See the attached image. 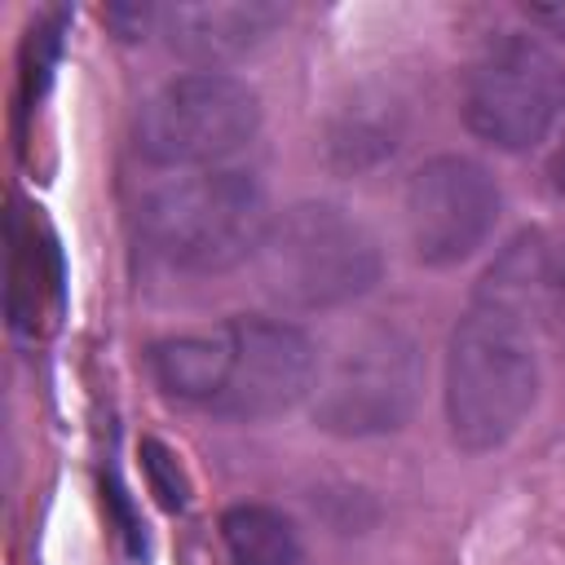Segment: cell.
<instances>
[{"mask_svg": "<svg viewBox=\"0 0 565 565\" xmlns=\"http://www.w3.org/2000/svg\"><path fill=\"white\" fill-rule=\"evenodd\" d=\"M154 380L221 419H274L313 393L318 349L282 318H230L212 331L150 344Z\"/></svg>", "mask_w": 565, "mask_h": 565, "instance_id": "6da1fadb", "label": "cell"}, {"mask_svg": "<svg viewBox=\"0 0 565 565\" xmlns=\"http://www.w3.org/2000/svg\"><path fill=\"white\" fill-rule=\"evenodd\" d=\"M539 402L530 309L477 291L446 344V424L459 450H499Z\"/></svg>", "mask_w": 565, "mask_h": 565, "instance_id": "7a4b0ae2", "label": "cell"}, {"mask_svg": "<svg viewBox=\"0 0 565 565\" xmlns=\"http://www.w3.org/2000/svg\"><path fill=\"white\" fill-rule=\"evenodd\" d=\"M252 265L260 291L274 305L305 313L340 309L366 296L384 269L375 234L353 212L322 199L282 207L269 221Z\"/></svg>", "mask_w": 565, "mask_h": 565, "instance_id": "3957f363", "label": "cell"}, {"mask_svg": "<svg viewBox=\"0 0 565 565\" xmlns=\"http://www.w3.org/2000/svg\"><path fill=\"white\" fill-rule=\"evenodd\" d=\"M269 203L252 172L212 168L141 199V243L172 269L221 274L256 256L269 230Z\"/></svg>", "mask_w": 565, "mask_h": 565, "instance_id": "277c9868", "label": "cell"}, {"mask_svg": "<svg viewBox=\"0 0 565 565\" xmlns=\"http://www.w3.org/2000/svg\"><path fill=\"white\" fill-rule=\"evenodd\" d=\"M419 344L397 322L358 327L313 375V424L335 437L397 433L419 402Z\"/></svg>", "mask_w": 565, "mask_h": 565, "instance_id": "5b68a950", "label": "cell"}, {"mask_svg": "<svg viewBox=\"0 0 565 565\" xmlns=\"http://www.w3.org/2000/svg\"><path fill=\"white\" fill-rule=\"evenodd\" d=\"M260 128V97L225 71H190L146 97L137 150L159 168H212L238 154Z\"/></svg>", "mask_w": 565, "mask_h": 565, "instance_id": "8992f818", "label": "cell"}, {"mask_svg": "<svg viewBox=\"0 0 565 565\" xmlns=\"http://www.w3.org/2000/svg\"><path fill=\"white\" fill-rule=\"evenodd\" d=\"M565 106V75L556 57L530 35H499L481 49L463 84L468 128L499 150L539 146Z\"/></svg>", "mask_w": 565, "mask_h": 565, "instance_id": "52a82bcc", "label": "cell"}, {"mask_svg": "<svg viewBox=\"0 0 565 565\" xmlns=\"http://www.w3.org/2000/svg\"><path fill=\"white\" fill-rule=\"evenodd\" d=\"M499 221V185L468 154H437L406 181V234L424 265L468 260Z\"/></svg>", "mask_w": 565, "mask_h": 565, "instance_id": "ba28073f", "label": "cell"}, {"mask_svg": "<svg viewBox=\"0 0 565 565\" xmlns=\"http://www.w3.org/2000/svg\"><path fill=\"white\" fill-rule=\"evenodd\" d=\"M282 22L287 9L269 0H199V4H159L154 35H163L177 57H190L199 66H221L252 53Z\"/></svg>", "mask_w": 565, "mask_h": 565, "instance_id": "9c48e42d", "label": "cell"}, {"mask_svg": "<svg viewBox=\"0 0 565 565\" xmlns=\"http://www.w3.org/2000/svg\"><path fill=\"white\" fill-rule=\"evenodd\" d=\"M406 132V110L384 88H358L327 124V159L340 172H366L393 159Z\"/></svg>", "mask_w": 565, "mask_h": 565, "instance_id": "30bf717a", "label": "cell"}, {"mask_svg": "<svg viewBox=\"0 0 565 565\" xmlns=\"http://www.w3.org/2000/svg\"><path fill=\"white\" fill-rule=\"evenodd\" d=\"M230 565H300V534L291 516L269 503H234L221 516Z\"/></svg>", "mask_w": 565, "mask_h": 565, "instance_id": "8fae6325", "label": "cell"}, {"mask_svg": "<svg viewBox=\"0 0 565 565\" xmlns=\"http://www.w3.org/2000/svg\"><path fill=\"white\" fill-rule=\"evenodd\" d=\"M141 463H146V477H150V490L159 494V503L168 512H181L185 499H190V486H185V472L172 459V450L150 437V441H141Z\"/></svg>", "mask_w": 565, "mask_h": 565, "instance_id": "7c38bea8", "label": "cell"}, {"mask_svg": "<svg viewBox=\"0 0 565 565\" xmlns=\"http://www.w3.org/2000/svg\"><path fill=\"white\" fill-rule=\"evenodd\" d=\"M106 22H110L124 40H146V35H154V26H159V4H141V0L110 4V9H106Z\"/></svg>", "mask_w": 565, "mask_h": 565, "instance_id": "4fadbf2b", "label": "cell"}, {"mask_svg": "<svg viewBox=\"0 0 565 565\" xmlns=\"http://www.w3.org/2000/svg\"><path fill=\"white\" fill-rule=\"evenodd\" d=\"M521 13H525L534 26H543L547 35H556V40L565 44V4H525Z\"/></svg>", "mask_w": 565, "mask_h": 565, "instance_id": "5bb4252c", "label": "cell"}, {"mask_svg": "<svg viewBox=\"0 0 565 565\" xmlns=\"http://www.w3.org/2000/svg\"><path fill=\"white\" fill-rule=\"evenodd\" d=\"M547 181H552V190L565 199V146L552 154V163H547Z\"/></svg>", "mask_w": 565, "mask_h": 565, "instance_id": "9a60e30c", "label": "cell"}, {"mask_svg": "<svg viewBox=\"0 0 565 565\" xmlns=\"http://www.w3.org/2000/svg\"><path fill=\"white\" fill-rule=\"evenodd\" d=\"M552 278H556V287H565V238L552 247Z\"/></svg>", "mask_w": 565, "mask_h": 565, "instance_id": "2e32d148", "label": "cell"}]
</instances>
